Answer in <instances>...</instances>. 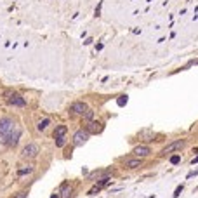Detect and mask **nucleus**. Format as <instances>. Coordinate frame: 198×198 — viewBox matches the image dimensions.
I'll list each match as a JSON object with an SVG mask.
<instances>
[{"mask_svg":"<svg viewBox=\"0 0 198 198\" xmlns=\"http://www.w3.org/2000/svg\"><path fill=\"white\" fill-rule=\"evenodd\" d=\"M123 103H127V99H123V97H122V99H118V104H120V106H122Z\"/></svg>","mask_w":198,"mask_h":198,"instance_id":"nucleus-20","label":"nucleus"},{"mask_svg":"<svg viewBox=\"0 0 198 198\" xmlns=\"http://www.w3.org/2000/svg\"><path fill=\"white\" fill-rule=\"evenodd\" d=\"M193 163H198V157H196V158H195V160H193Z\"/></svg>","mask_w":198,"mask_h":198,"instance_id":"nucleus-23","label":"nucleus"},{"mask_svg":"<svg viewBox=\"0 0 198 198\" xmlns=\"http://www.w3.org/2000/svg\"><path fill=\"white\" fill-rule=\"evenodd\" d=\"M17 198H26V193H19V196Z\"/></svg>","mask_w":198,"mask_h":198,"instance_id":"nucleus-22","label":"nucleus"},{"mask_svg":"<svg viewBox=\"0 0 198 198\" xmlns=\"http://www.w3.org/2000/svg\"><path fill=\"white\" fill-rule=\"evenodd\" d=\"M85 130L89 132V134H97V132H101V130H103V125H101L99 122H91L89 125L85 127Z\"/></svg>","mask_w":198,"mask_h":198,"instance_id":"nucleus-9","label":"nucleus"},{"mask_svg":"<svg viewBox=\"0 0 198 198\" xmlns=\"http://www.w3.org/2000/svg\"><path fill=\"white\" fill-rule=\"evenodd\" d=\"M26 172H31V169L28 167V169H25V170H19V174H21V175H23V174H26Z\"/></svg>","mask_w":198,"mask_h":198,"instance_id":"nucleus-19","label":"nucleus"},{"mask_svg":"<svg viewBox=\"0 0 198 198\" xmlns=\"http://www.w3.org/2000/svg\"><path fill=\"white\" fill-rule=\"evenodd\" d=\"M59 195H61V198H70L71 196V186L70 184H63Z\"/></svg>","mask_w":198,"mask_h":198,"instance_id":"nucleus-11","label":"nucleus"},{"mask_svg":"<svg viewBox=\"0 0 198 198\" xmlns=\"http://www.w3.org/2000/svg\"><path fill=\"white\" fill-rule=\"evenodd\" d=\"M83 115H85V118H87V120H92V117H94V113L91 111V109H87V111H85Z\"/></svg>","mask_w":198,"mask_h":198,"instance_id":"nucleus-17","label":"nucleus"},{"mask_svg":"<svg viewBox=\"0 0 198 198\" xmlns=\"http://www.w3.org/2000/svg\"><path fill=\"white\" fill-rule=\"evenodd\" d=\"M64 143H66L64 136H63V137H56V146H57V148H63V146H64Z\"/></svg>","mask_w":198,"mask_h":198,"instance_id":"nucleus-15","label":"nucleus"},{"mask_svg":"<svg viewBox=\"0 0 198 198\" xmlns=\"http://www.w3.org/2000/svg\"><path fill=\"white\" fill-rule=\"evenodd\" d=\"M183 146H184V141H181V139H179V141H174V143H170L169 146H165L162 153H163V155H167V153H172V151H177V149H181Z\"/></svg>","mask_w":198,"mask_h":198,"instance_id":"nucleus-5","label":"nucleus"},{"mask_svg":"<svg viewBox=\"0 0 198 198\" xmlns=\"http://www.w3.org/2000/svg\"><path fill=\"white\" fill-rule=\"evenodd\" d=\"M87 139H89V132L83 130V129H80V130L75 132V136H73V144H75V146H82V144L87 143Z\"/></svg>","mask_w":198,"mask_h":198,"instance_id":"nucleus-3","label":"nucleus"},{"mask_svg":"<svg viewBox=\"0 0 198 198\" xmlns=\"http://www.w3.org/2000/svg\"><path fill=\"white\" fill-rule=\"evenodd\" d=\"M16 127H17V125H16V122H14L12 118H9V117L0 118V137H2V139L7 137Z\"/></svg>","mask_w":198,"mask_h":198,"instance_id":"nucleus-1","label":"nucleus"},{"mask_svg":"<svg viewBox=\"0 0 198 198\" xmlns=\"http://www.w3.org/2000/svg\"><path fill=\"white\" fill-rule=\"evenodd\" d=\"M125 167H129V169L143 167V158H132V160H127V162H125Z\"/></svg>","mask_w":198,"mask_h":198,"instance_id":"nucleus-10","label":"nucleus"},{"mask_svg":"<svg viewBox=\"0 0 198 198\" xmlns=\"http://www.w3.org/2000/svg\"><path fill=\"white\" fill-rule=\"evenodd\" d=\"M66 125H57L56 127V130H54V137H63L64 134H66Z\"/></svg>","mask_w":198,"mask_h":198,"instance_id":"nucleus-12","label":"nucleus"},{"mask_svg":"<svg viewBox=\"0 0 198 198\" xmlns=\"http://www.w3.org/2000/svg\"><path fill=\"white\" fill-rule=\"evenodd\" d=\"M37 153H38V146L33 144V143H30V144H26L23 148L21 157H23V158H33V157H37Z\"/></svg>","mask_w":198,"mask_h":198,"instance_id":"nucleus-4","label":"nucleus"},{"mask_svg":"<svg viewBox=\"0 0 198 198\" xmlns=\"http://www.w3.org/2000/svg\"><path fill=\"white\" fill-rule=\"evenodd\" d=\"M49 123H51V120H49V118H43V120H40V122H38L37 129H38V130L42 132V130H45V129L49 127Z\"/></svg>","mask_w":198,"mask_h":198,"instance_id":"nucleus-13","label":"nucleus"},{"mask_svg":"<svg viewBox=\"0 0 198 198\" xmlns=\"http://www.w3.org/2000/svg\"><path fill=\"white\" fill-rule=\"evenodd\" d=\"M51 198H61V195H59V193H54V195H52Z\"/></svg>","mask_w":198,"mask_h":198,"instance_id":"nucleus-21","label":"nucleus"},{"mask_svg":"<svg viewBox=\"0 0 198 198\" xmlns=\"http://www.w3.org/2000/svg\"><path fill=\"white\" fill-rule=\"evenodd\" d=\"M181 191H183V184L175 188V191H174V196H179V193H181Z\"/></svg>","mask_w":198,"mask_h":198,"instance_id":"nucleus-18","label":"nucleus"},{"mask_svg":"<svg viewBox=\"0 0 198 198\" xmlns=\"http://www.w3.org/2000/svg\"><path fill=\"white\" fill-rule=\"evenodd\" d=\"M87 109H89V108H87L85 103H80V101H78V103H73V104H71V111H75V113H78V115H83Z\"/></svg>","mask_w":198,"mask_h":198,"instance_id":"nucleus-8","label":"nucleus"},{"mask_svg":"<svg viewBox=\"0 0 198 198\" xmlns=\"http://www.w3.org/2000/svg\"><path fill=\"white\" fill-rule=\"evenodd\" d=\"M19 137H21V129L16 127V129L11 132V134H9L7 137H4L2 141H4V144H7V146H16L17 141H19Z\"/></svg>","mask_w":198,"mask_h":198,"instance_id":"nucleus-2","label":"nucleus"},{"mask_svg":"<svg viewBox=\"0 0 198 198\" xmlns=\"http://www.w3.org/2000/svg\"><path fill=\"white\" fill-rule=\"evenodd\" d=\"M101 175H108V172H104V170H96V172H92V174H91V179L101 177Z\"/></svg>","mask_w":198,"mask_h":198,"instance_id":"nucleus-14","label":"nucleus"},{"mask_svg":"<svg viewBox=\"0 0 198 198\" xmlns=\"http://www.w3.org/2000/svg\"><path fill=\"white\" fill-rule=\"evenodd\" d=\"M9 103L12 104V106H19V108H23V106H26V101L21 97L19 94H11V97H9Z\"/></svg>","mask_w":198,"mask_h":198,"instance_id":"nucleus-7","label":"nucleus"},{"mask_svg":"<svg viewBox=\"0 0 198 198\" xmlns=\"http://www.w3.org/2000/svg\"><path fill=\"white\" fill-rule=\"evenodd\" d=\"M179 160H181V157H179V155H174V157L170 158V163H174V165H175V163H179Z\"/></svg>","mask_w":198,"mask_h":198,"instance_id":"nucleus-16","label":"nucleus"},{"mask_svg":"<svg viewBox=\"0 0 198 198\" xmlns=\"http://www.w3.org/2000/svg\"><path fill=\"white\" fill-rule=\"evenodd\" d=\"M132 153H134V155H136L137 158H144V157L151 155V149H149L148 146H136Z\"/></svg>","mask_w":198,"mask_h":198,"instance_id":"nucleus-6","label":"nucleus"}]
</instances>
